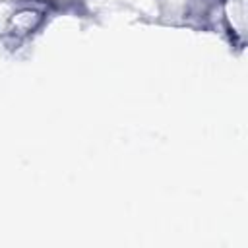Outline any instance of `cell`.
Here are the masks:
<instances>
[{"instance_id":"obj_1","label":"cell","mask_w":248,"mask_h":248,"mask_svg":"<svg viewBox=\"0 0 248 248\" xmlns=\"http://www.w3.org/2000/svg\"><path fill=\"white\" fill-rule=\"evenodd\" d=\"M41 19H43L41 12L31 10V8L29 10H21V12L14 14V17H12V29H14V33L23 35V33L33 31L41 23Z\"/></svg>"}]
</instances>
